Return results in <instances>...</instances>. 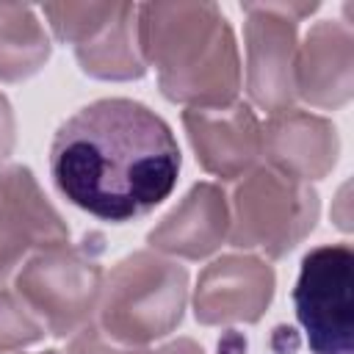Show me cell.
<instances>
[{"mask_svg":"<svg viewBox=\"0 0 354 354\" xmlns=\"http://www.w3.org/2000/svg\"><path fill=\"white\" fill-rule=\"evenodd\" d=\"M354 94V33L351 22L321 19L296 53V97L313 108H343Z\"/></svg>","mask_w":354,"mask_h":354,"instance_id":"obj_12","label":"cell"},{"mask_svg":"<svg viewBox=\"0 0 354 354\" xmlns=\"http://www.w3.org/2000/svg\"><path fill=\"white\" fill-rule=\"evenodd\" d=\"M50 53L53 44L36 11L22 3H0V83L33 77Z\"/></svg>","mask_w":354,"mask_h":354,"instance_id":"obj_15","label":"cell"},{"mask_svg":"<svg viewBox=\"0 0 354 354\" xmlns=\"http://www.w3.org/2000/svg\"><path fill=\"white\" fill-rule=\"evenodd\" d=\"M144 354H205L202 346L191 337H177V340H169L166 346L155 348V351H144Z\"/></svg>","mask_w":354,"mask_h":354,"instance_id":"obj_20","label":"cell"},{"mask_svg":"<svg viewBox=\"0 0 354 354\" xmlns=\"http://www.w3.org/2000/svg\"><path fill=\"white\" fill-rule=\"evenodd\" d=\"M80 69L97 80H138L147 75V64L136 36V6L116 3L111 19L83 44L75 47Z\"/></svg>","mask_w":354,"mask_h":354,"instance_id":"obj_14","label":"cell"},{"mask_svg":"<svg viewBox=\"0 0 354 354\" xmlns=\"http://www.w3.org/2000/svg\"><path fill=\"white\" fill-rule=\"evenodd\" d=\"M14 138H17V122L14 111L6 94H0V163L14 152Z\"/></svg>","mask_w":354,"mask_h":354,"instance_id":"obj_19","label":"cell"},{"mask_svg":"<svg viewBox=\"0 0 354 354\" xmlns=\"http://www.w3.org/2000/svg\"><path fill=\"white\" fill-rule=\"evenodd\" d=\"M113 8L116 3H44L41 14L58 41L77 47L111 19Z\"/></svg>","mask_w":354,"mask_h":354,"instance_id":"obj_16","label":"cell"},{"mask_svg":"<svg viewBox=\"0 0 354 354\" xmlns=\"http://www.w3.org/2000/svg\"><path fill=\"white\" fill-rule=\"evenodd\" d=\"M188 271L152 249L122 257L102 279L97 301V326L122 346H138L166 337L185 315Z\"/></svg>","mask_w":354,"mask_h":354,"instance_id":"obj_3","label":"cell"},{"mask_svg":"<svg viewBox=\"0 0 354 354\" xmlns=\"http://www.w3.org/2000/svg\"><path fill=\"white\" fill-rule=\"evenodd\" d=\"M277 274L257 254H221L207 263L194 288V318L205 326L257 324L268 310Z\"/></svg>","mask_w":354,"mask_h":354,"instance_id":"obj_9","label":"cell"},{"mask_svg":"<svg viewBox=\"0 0 354 354\" xmlns=\"http://www.w3.org/2000/svg\"><path fill=\"white\" fill-rule=\"evenodd\" d=\"M340 155L337 127L318 113L285 108L260 124V158L266 166L299 183L324 180Z\"/></svg>","mask_w":354,"mask_h":354,"instance_id":"obj_11","label":"cell"},{"mask_svg":"<svg viewBox=\"0 0 354 354\" xmlns=\"http://www.w3.org/2000/svg\"><path fill=\"white\" fill-rule=\"evenodd\" d=\"M183 127L196 163L218 180H241L260 160V119L246 102H232L227 108H185Z\"/></svg>","mask_w":354,"mask_h":354,"instance_id":"obj_10","label":"cell"},{"mask_svg":"<svg viewBox=\"0 0 354 354\" xmlns=\"http://www.w3.org/2000/svg\"><path fill=\"white\" fill-rule=\"evenodd\" d=\"M351 285L354 252L346 241L315 246L301 257L293 307L313 354H351Z\"/></svg>","mask_w":354,"mask_h":354,"instance_id":"obj_7","label":"cell"},{"mask_svg":"<svg viewBox=\"0 0 354 354\" xmlns=\"http://www.w3.org/2000/svg\"><path fill=\"white\" fill-rule=\"evenodd\" d=\"M39 354H61V351H55V348H47V351H39Z\"/></svg>","mask_w":354,"mask_h":354,"instance_id":"obj_21","label":"cell"},{"mask_svg":"<svg viewBox=\"0 0 354 354\" xmlns=\"http://www.w3.org/2000/svg\"><path fill=\"white\" fill-rule=\"evenodd\" d=\"M69 243V227L22 163L0 166V285L33 252Z\"/></svg>","mask_w":354,"mask_h":354,"instance_id":"obj_8","label":"cell"},{"mask_svg":"<svg viewBox=\"0 0 354 354\" xmlns=\"http://www.w3.org/2000/svg\"><path fill=\"white\" fill-rule=\"evenodd\" d=\"M246 94L260 111L279 113L296 100L299 22L318 3H243Z\"/></svg>","mask_w":354,"mask_h":354,"instance_id":"obj_6","label":"cell"},{"mask_svg":"<svg viewBox=\"0 0 354 354\" xmlns=\"http://www.w3.org/2000/svg\"><path fill=\"white\" fill-rule=\"evenodd\" d=\"M100 254L102 235L88 232L77 246L41 249L19 266L14 293L47 335L69 337L94 318L105 279Z\"/></svg>","mask_w":354,"mask_h":354,"instance_id":"obj_4","label":"cell"},{"mask_svg":"<svg viewBox=\"0 0 354 354\" xmlns=\"http://www.w3.org/2000/svg\"><path fill=\"white\" fill-rule=\"evenodd\" d=\"M230 235V199L216 183H196L149 230L147 243L163 257L205 260Z\"/></svg>","mask_w":354,"mask_h":354,"instance_id":"obj_13","label":"cell"},{"mask_svg":"<svg viewBox=\"0 0 354 354\" xmlns=\"http://www.w3.org/2000/svg\"><path fill=\"white\" fill-rule=\"evenodd\" d=\"M180 147L171 127L144 102L105 97L72 113L50 144L58 194L111 224L155 210L177 185Z\"/></svg>","mask_w":354,"mask_h":354,"instance_id":"obj_1","label":"cell"},{"mask_svg":"<svg viewBox=\"0 0 354 354\" xmlns=\"http://www.w3.org/2000/svg\"><path fill=\"white\" fill-rule=\"evenodd\" d=\"M136 36L147 66L158 69L160 94L185 108L238 102L241 55L216 3L136 6Z\"/></svg>","mask_w":354,"mask_h":354,"instance_id":"obj_2","label":"cell"},{"mask_svg":"<svg viewBox=\"0 0 354 354\" xmlns=\"http://www.w3.org/2000/svg\"><path fill=\"white\" fill-rule=\"evenodd\" d=\"M147 348L138 346H122L116 340H111L97 321H88L86 326H80L75 335H69L66 343V354H144Z\"/></svg>","mask_w":354,"mask_h":354,"instance_id":"obj_18","label":"cell"},{"mask_svg":"<svg viewBox=\"0 0 354 354\" xmlns=\"http://www.w3.org/2000/svg\"><path fill=\"white\" fill-rule=\"evenodd\" d=\"M44 326L28 313L22 299L0 285V354L19 351L25 346H33L44 337Z\"/></svg>","mask_w":354,"mask_h":354,"instance_id":"obj_17","label":"cell"},{"mask_svg":"<svg viewBox=\"0 0 354 354\" xmlns=\"http://www.w3.org/2000/svg\"><path fill=\"white\" fill-rule=\"evenodd\" d=\"M321 202L310 183L254 166L235 183L230 199V235L235 249H257L271 260L290 254L313 230Z\"/></svg>","mask_w":354,"mask_h":354,"instance_id":"obj_5","label":"cell"}]
</instances>
